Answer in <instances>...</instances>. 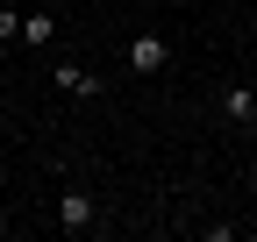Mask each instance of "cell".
<instances>
[{"mask_svg":"<svg viewBox=\"0 0 257 242\" xmlns=\"http://www.w3.org/2000/svg\"><path fill=\"white\" fill-rule=\"evenodd\" d=\"M50 78H57V86H64V93H100V78H93V72H86V64H72V57H64V64H57V72H50Z\"/></svg>","mask_w":257,"mask_h":242,"instance_id":"cell-4","label":"cell"},{"mask_svg":"<svg viewBox=\"0 0 257 242\" xmlns=\"http://www.w3.org/2000/svg\"><path fill=\"white\" fill-rule=\"evenodd\" d=\"M50 36H57V28H50V8H36V14H22V43H36V50H43Z\"/></svg>","mask_w":257,"mask_h":242,"instance_id":"cell-5","label":"cell"},{"mask_svg":"<svg viewBox=\"0 0 257 242\" xmlns=\"http://www.w3.org/2000/svg\"><path fill=\"white\" fill-rule=\"evenodd\" d=\"M36 8H57V0H36Z\"/></svg>","mask_w":257,"mask_h":242,"instance_id":"cell-7","label":"cell"},{"mask_svg":"<svg viewBox=\"0 0 257 242\" xmlns=\"http://www.w3.org/2000/svg\"><path fill=\"white\" fill-rule=\"evenodd\" d=\"M15 36H22V14H15V8H0V43H15Z\"/></svg>","mask_w":257,"mask_h":242,"instance_id":"cell-6","label":"cell"},{"mask_svg":"<svg viewBox=\"0 0 257 242\" xmlns=\"http://www.w3.org/2000/svg\"><path fill=\"white\" fill-rule=\"evenodd\" d=\"M93 221H100V206H93V192H79V186H72V192L57 200V228H64V235H86Z\"/></svg>","mask_w":257,"mask_h":242,"instance_id":"cell-2","label":"cell"},{"mask_svg":"<svg viewBox=\"0 0 257 242\" xmlns=\"http://www.w3.org/2000/svg\"><path fill=\"white\" fill-rule=\"evenodd\" d=\"M221 114H229L236 128H250V121H257V93H250V86H229V93H221Z\"/></svg>","mask_w":257,"mask_h":242,"instance_id":"cell-3","label":"cell"},{"mask_svg":"<svg viewBox=\"0 0 257 242\" xmlns=\"http://www.w3.org/2000/svg\"><path fill=\"white\" fill-rule=\"evenodd\" d=\"M165 64H172V50H165V36H150V28H143V36H128V72H143V78H157Z\"/></svg>","mask_w":257,"mask_h":242,"instance_id":"cell-1","label":"cell"}]
</instances>
